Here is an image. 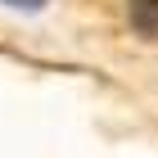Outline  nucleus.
Returning a JSON list of instances; mask_svg holds the SVG:
<instances>
[{"instance_id": "nucleus-1", "label": "nucleus", "mask_w": 158, "mask_h": 158, "mask_svg": "<svg viewBox=\"0 0 158 158\" xmlns=\"http://www.w3.org/2000/svg\"><path fill=\"white\" fill-rule=\"evenodd\" d=\"M127 18L135 36L158 41V0H127Z\"/></svg>"}, {"instance_id": "nucleus-2", "label": "nucleus", "mask_w": 158, "mask_h": 158, "mask_svg": "<svg viewBox=\"0 0 158 158\" xmlns=\"http://www.w3.org/2000/svg\"><path fill=\"white\" fill-rule=\"evenodd\" d=\"M5 5H9V9H27V14H32V9H45L50 0H5Z\"/></svg>"}]
</instances>
